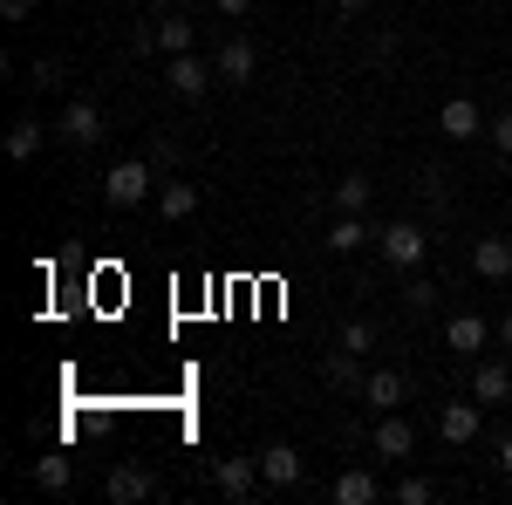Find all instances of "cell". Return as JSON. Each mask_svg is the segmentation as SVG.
<instances>
[{
  "label": "cell",
  "mask_w": 512,
  "mask_h": 505,
  "mask_svg": "<svg viewBox=\"0 0 512 505\" xmlns=\"http://www.w3.org/2000/svg\"><path fill=\"white\" fill-rule=\"evenodd\" d=\"M472 273H478V280H492V287H506V280H512V239L485 233L472 246Z\"/></svg>",
  "instance_id": "cell-11"
},
{
  "label": "cell",
  "mask_w": 512,
  "mask_h": 505,
  "mask_svg": "<svg viewBox=\"0 0 512 505\" xmlns=\"http://www.w3.org/2000/svg\"><path fill=\"white\" fill-rule=\"evenodd\" d=\"M69 478H76V471H69V458H62V451L35 458V485H41V492H69Z\"/></svg>",
  "instance_id": "cell-23"
},
{
  "label": "cell",
  "mask_w": 512,
  "mask_h": 505,
  "mask_svg": "<svg viewBox=\"0 0 512 505\" xmlns=\"http://www.w3.org/2000/svg\"><path fill=\"white\" fill-rule=\"evenodd\" d=\"M55 130H62L76 151H96V144H103V110H96L89 96H76V103L62 110V123H55Z\"/></svg>",
  "instance_id": "cell-8"
},
{
  "label": "cell",
  "mask_w": 512,
  "mask_h": 505,
  "mask_svg": "<svg viewBox=\"0 0 512 505\" xmlns=\"http://www.w3.org/2000/svg\"><path fill=\"white\" fill-rule=\"evenodd\" d=\"M212 7H219L226 21H246V14H253V0H212Z\"/></svg>",
  "instance_id": "cell-30"
},
{
  "label": "cell",
  "mask_w": 512,
  "mask_h": 505,
  "mask_svg": "<svg viewBox=\"0 0 512 505\" xmlns=\"http://www.w3.org/2000/svg\"><path fill=\"white\" fill-rule=\"evenodd\" d=\"M164 82H171V96L198 103V96H205V89L219 82V69H212L205 55H192V48H185V55H164Z\"/></svg>",
  "instance_id": "cell-4"
},
{
  "label": "cell",
  "mask_w": 512,
  "mask_h": 505,
  "mask_svg": "<svg viewBox=\"0 0 512 505\" xmlns=\"http://www.w3.org/2000/svg\"><path fill=\"white\" fill-rule=\"evenodd\" d=\"M335 7H342V14H362V7H369V0H335Z\"/></svg>",
  "instance_id": "cell-32"
},
{
  "label": "cell",
  "mask_w": 512,
  "mask_h": 505,
  "mask_svg": "<svg viewBox=\"0 0 512 505\" xmlns=\"http://www.w3.org/2000/svg\"><path fill=\"white\" fill-rule=\"evenodd\" d=\"M472 396H478V403H506V396H512V369H506V362H478V355H472Z\"/></svg>",
  "instance_id": "cell-17"
},
{
  "label": "cell",
  "mask_w": 512,
  "mask_h": 505,
  "mask_svg": "<svg viewBox=\"0 0 512 505\" xmlns=\"http://www.w3.org/2000/svg\"><path fill=\"white\" fill-rule=\"evenodd\" d=\"M328 205H335V212H369V178H362V171H349V178H335V192H328Z\"/></svg>",
  "instance_id": "cell-20"
},
{
  "label": "cell",
  "mask_w": 512,
  "mask_h": 505,
  "mask_svg": "<svg viewBox=\"0 0 512 505\" xmlns=\"http://www.w3.org/2000/svg\"><path fill=\"white\" fill-rule=\"evenodd\" d=\"M260 471H267L274 492H294V485H301V451H294V444H267V451H260Z\"/></svg>",
  "instance_id": "cell-16"
},
{
  "label": "cell",
  "mask_w": 512,
  "mask_h": 505,
  "mask_svg": "<svg viewBox=\"0 0 512 505\" xmlns=\"http://www.w3.org/2000/svg\"><path fill=\"white\" fill-rule=\"evenodd\" d=\"M506 294H512V280H506Z\"/></svg>",
  "instance_id": "cell-34"
},
{
  "label": "cell",
  "mask_w": 512,
  "mask_h": 505,
  "mask_svg": "<svg viewBox=\"0 0 512 505\" xmlns=\"http://www.w3.org/2000/svg\"><path fill=\"white\" fill-rule=\"evenodd\" d=\"M328 499H335V505H376V499H383V485H376V471H369V465H349L335 485H328Z\"/></svg>",
  "instance_id": "cell-15"
},
{
  "label": "cell",
  "mask_w": 512,
  "mask_h": 505,
  "mask_svg": "<svg viewBox=\"0 0 512 505\" xmlns=\"http://www.w3.org/2000/svg\"><path fill=\"white\" fill-rule=\"evenodd\" d=\"M212 485H219V499H253L260 485H267V471H260V458H219L212 465Z\"/></svg>",
  "instance_id": "cell-6"
},
{
  "label": "cell",
  "mask_w": 512,
  "mask_h": 505,
  "mask_svg": "<svg viewBox=\"0 0 512 505\" xmlns=\"http://www.w3.org/2000/svg\"><path fill=\"white\" fill-rule=\"evenodd\" d=\"M62 82H69V69H62V62H55V55H41L35 69H28V89H35V96H55V89H62Z\"/></svg>",
  "instance_id": "cell-24"
},
{
  "label": "cell",
  "mask_w": 512,
  "mask_h": 505,
  "mask_svg": "<svg viewBox=\"0 0 512 505\" xmlns=\"http://www.w3.org/2000/svg\"><path fill=\"white\" fill-rule=\"evenodd\" d=\"M499 342H506V349H512V314H506V321H499Z\"/></svg>",
  "instance_id": "cell-33"
},
{
  "label": "cell",
  "mask_w": 512,
  "mask_h": 505,
  "mask_svg": "<svg viewBox=\"0 0 512 505\" xmlns=\"http://www.w3.org/2000/svg\"><path fill=\"white\" fill-rule=\"evenodd\" d=\"M355 362H362V355L335 349V355H328V369H321V376H328V383H335V389H362V369H355Z\"/></svg>",
  "instance_id": "cell-25"
},
{
  "label": "cell",
  "mask_w": 512,
  "mask_h": 505,
  "mask_svg": "<svg viewBox=\"0 0 512 505\" xmlns=\"http://www.w3.org/2000/svg\"><path fill=\"white\" fill-rule=\"evenodd\" d=\"M212 69H219V82H253V69H260V48L246 35L219 41V55H212Z\"/></svg>",
  "instance_id": "cell-13"
},
{
  "label": "cell",
  "mask_w": 512,
  "mask_h": 505,
  "mask_svg": "<svg viewBox=\"0 0 512 505\" xmlns=\"http://www.w3.org/2000/svg\"><path fill=\"white\" fill-rule=\"evenodd\" d=\"M110 505H137V499H158V471H144V465H117L110 471Z\"/></svg>",
  "instance_id": "cell-14"
},
{
  "label": "cell",
  "mask_w": 512,
  "mask_h": 505,
  "mask_svg": "<svg viewBox=\"0 0 512 505\" xmlns=\"http://www.w3.org/2000/svg\"><path fill=\"white\" fill-rule=\"evenodd\" d=\"M137 55H185V48H192V14H164V21H144V28H137Z\"/></svg>",
  "instance_id": "cell-3"
},
{
  "label": "cell",
  "mask_w": 512,
  "mask_h": 505,
  "mask_svg": "<svg viewBox=\"0 0 512 505\" xmlns=\"http://www.w3.org/2000/svg\"><path fill=\"white\" fill-rule=\"evenodd\" d=\"M158 212L171 219V226H178V219H192V212H198V185H185V178H164V185H158Z\"/></svg>",
  "instance_id": "cell-19"
},
{
  "label": "cell",
  "mask_w": 512,
  "mask_h": 505,
  "mask_svg": "<svg viewBox=\"0 0 512 505\" xmlns=\"http://www.w3.org/2000/svg\"><path fill=\"white\" fill-rule=\"evenodd\" d=\"M35 14V0H0V21H28Z\"/></svg>",
  "instance_id": "cell-29"
},
{
  "label": "cell",
  "mask_w": 512,
  "mask_h": 505,
  "mask_svg": "<svg viewBox=\"0 0 512 505\" xmlns=\"http://www.w3.org/2000/svg\"><path fill=\"white\" fill-rule=\"evenodd\" d=\"M437 130H444V137H451V144H472V137H485V130H492V123L478 117V103H472V96H451V103H444V110H437Z\"/></svg>",
  "instance_id": "cell-9"
},
{
  "label": "cell",
  "mask_w": 512,
  "mask_h": 505,
  "mask_svg": "<svg viewBox=\"0 0 512 505\" xmlns=\"http://www.w3.org/2000/svg\"><path fill=\"white\" fill-rule=\"evenodd\" d=\"M369 226H362V212H342V219H335V226H328V246H335V253H355V246H369Z\"/></svg>",
  "instance_id": "cell-21"
},
{
  "label": "cell",
  "mask_w": 512,
  "mask_h": 505,
  "mask_svg": "<svg viewBox=\"0 0 512 505\" xmlns=\"http://www.w3.org/2000/svg\"><path fill=\"white\" fill-rule=\"evenodd\" d=\"M151 185H158V164H151V157H117V164L103 171V198L123 205V212H130V205H144Z\"/></svg>",
  "instance_id": "cell-1"
},
{
  "label": "cell",
  "mask_w": 512,
  "mask_h": 505,
  "mask_svg": "<svg viewBox=\"0 0 512 505\" xmlns=\"http://www.w3.org/2000/svg\"><path fill=\"white\" fill-rule=\"evenodd\" d=\"M396 499H403V505H431L437 485H431V478H403V485H396Z\"/></svg>",
  "instance_id": "cell-27"
},
{
  "label": "cell",
  "mask_w": 512,
  "mask_h": 505,
  "mask_svg": "<svg viewBox=\"0 0 512 505\" xmlns=\"http://www.w3.org/2000/svg\"><path fill=\"white\" fill-rule=\"evenodd\" d=\"M355 396H362V403H369V410H376V417H383V410H396V403H403V396H410V383H403V369H369V376H362V389H355Z\"/></svg>",
  "instance_id": "cell-12"
},
{
  "label": "cell",
  "mask_w": 512,
  "mask_h": 505,
  "mask_svg": "<svg viewBox=\"0 0 512 505\" xmlns=\"http://www.w3.org/2000/svg\"><path fill=\"white\" fill-rule=\"evenodd\" d=\"M376 246H383V260H390L396 273L424 267V253H431V239H424V226H417V219H390V226L376 233Z\"/></svg>",
  "instance_id": "cell-2"
},
{
  "label": "cell",
  "mask_w": 512,
  "mask_h": 505,
  "mask_svg": "<svg viewBox=\"0 0 512 505\" xmlns=\"http://www.w3.org/2000/svg\"><path fill=\"white\" fill-rule=\"evenodd\" d=\"M478 430H485V403H478V396L437 410V437H444V444H478Z\"/></svg>",
  "instance_id": "cell-7"
},
{
  "label": "cell",
  "mask_w": 512,
  "mask_h": 505,
  "mask_svg": "<svg viewBox=\"0 0 512 505\" xmlns=\"http://www.w3.org/2000/svg\"><path fill=\"white\" fill-rule=\"evenodd\" d=\"M396 294H403V314H431V308H437V287H431L417 267L403 273V287H396Z\"/></svg>",
  "instance_id": "cell-22"
},
{
  "label": "cell",
  "mask_w": 512,
  "mask_h": 505,
  "mask_svg": "<svg viewBox=\"0 0 512 505\" xmlns=\"http://www.w3.org/2000/svg\"><path fill=\"white\" fill-rule=\"evenodd\" d=\"M0 144H7V157H14V164H35L41 144H48V130H41L35 117H21V123H7V137H0Z\"/></svg>",
  "instance_id": "cell-18"
},
{
  "label": "cell",
  "mask_w": 512,
  "mask_h": 505,
  "mask_svg": "<svg viewBox=\"0 0 512 505\" xmlns=\"http://www.w3.org/2000/svg\"><path fill=\"white\" fill-rule=\"evenodd\" d=\"M342 349H349V355H369V349H376V328H369V321H349V328H342Z\"/></svg>",
  "instance_id": "cell-26"
},
{
  "label": "cell",
  "mask_w": 512,
  "mask_h": 505,
  "mask_svg": "<svg viewBox=\"0 0 512 505\" xmlns=\"http://www.w3.org/2000/svg\"><path fill=\"white\" fill-rule=\"evenodd\" d=\"M485 342H492V321H485L478 308H465V314L444 321V349H451V355H478Z\"/></svg>",
  "instance_id": "cell-10"
},
{
  "label": "cell",
  "mask_w": 512,
  "mask_h": 505,
  "mask_svg": "<svg viewBox=\"0 0 512 505\" xmlns=\"http://www.w3.org/2000/svg\"><path fill=\"white\" fill-rule=\"evenodd\" d=\"M499 471H506V478H512V437H506V444H499Z\"/></svg>",
  "instance_id": "cell-31"
},
{
  "label": "cell",
  "mask_w": 512,
  "mask_h": 505,
  "mask_svg": "<svg viewBox=\"0 0 512 505\" xmlns=\"http://www.w3.org/2000/svg\"><path fill=\"white\" fill-rule=\"evenodd\" d=\"M485 137H492V151H499V157H512V110H499V117H492V130H485Z\"/></svg>",
  "instance_id": "cell-28"
},
{
  "label": "cell",
  "mask_w": 512,
  "mask_h": 505,
  "mask_svg": "<svg viewBox=\"0 0 512 505\" xmlns=\"http://www.w3.org/2000/svg\"><path fill=\"white\" fill-rule=\"evenodd\" d=\"M410 451H417V424H410V417H396V410H383L376 430H369V458L396 465V458H410Z\"/></svg>",
  "instance_id": "cell-5"
}]
</instances>
